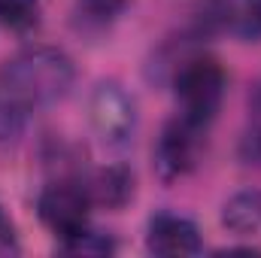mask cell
Masks as SVG:
<instances>
[{"instance_id":"obj_1","label":"cell","mask_w":261,"mask_h":258,"mask_svg":"<svg viewBox=\"0 0 261 258\" xmlns=\"http://www.w3.org/2000/svg\"><path fill=\"white\" fill-rule=\"evenodd\" d=\"M73 82V58L55 46H28L0 70V91L28 116L64 100Z\"/></svg>"},{"instance_id":"obj_2","label":"cell","mask_w":261,"mask_h":258,"mask_svg":"<svg viewBox=\"0 0 261 258\" xmlns=\"http://www.w3.org/2000/svg\"><path fill=\"white\" fill-rule=\"evenodd\" d=\"M173 91H176L179 116L197 128H210L222 110V100L228 91V76L216 58L195 55V58L182 61V67L176 70Z\"/></svg>"},{"instance_id":"obj_3","label":"cell","mask_w":261,"mask_h":258,"mask_svg":"<svg viewBox=\"0 0 261 258\" xmlns=\"http://www.w3.org/2000/svg\"><path fill=\"white\" fill-rule=\"evenodd\" d=\"M203 134L206 128H197L192 122H186L182 116H176L173 122H167L155 149H152V164L161 183H179L186 179L200 161L203 152Z\"/></svg>"},{"instance_id":"obj_4","label":"cell","mask_w":261,"mask_h":258,"mask_svg":"<svg viewBox=\"0 0 261 258\" xmlns=\"http://www.w3.org/2000/svg\"><path fill=\"white\" fill-rule=\"evenodd\" d=\"M88 116L94 134L107 146H128L137 131V104L119 82H100L91 91Z\"/></svg>"},{"instance_id":"obj_5","label":"cell","mask_w":261,"mask_h":258,"mask_svg":"<svg viewBox=\"0 0 261 258\" xmlns=\"http://www.w3.org/2000/svg\"><path fill=\"white\" fill-rule=\"evenodd\" d=\"M91 197L85 192V186L79 183H52L46 186L37 197V213L43 219V225L55 234V237H73L79 231L88 228L91 219Z\"/></svg>"},{"instance_id":"obj_6","label":"cell","mask_w":261,"mask_h":258,"mask_svg":"<svg viewBox=\"0 0 261 258\" xmlns=\"http://www.w3.org/2000/svg\"><path fill=\"white\" fill-rule=\"evenodd\" d=\"M146 249L164 258L197 255L203 249L200 228L179 213H155L146 228Z\"/></svg>"},{"instance_id":"obj_7","label":"cell","mask_w":261,"mask_h":258,"mask_svg":"<svg viewBox=\"0 0 261 258\" xmlns=\"http://www.w3.org/2000/svg\"><path fill=\"white\" fill-rule=\"evenodd\" d=\"M210 21L237 40H261V0H210Z\"/></svg>"},{"instance_id":"obj_8","label":"cell","mask_w":261,"mask_h":258,"mask_svg":"<svg viewBox=\"0 0 261 258\" xmlns=\"http://www.w3.org/2000/svg\"><path fill=\"white\" fill-rule=\"evenodd\" d=\"M85 192H88V197H91L94 207L122 210V207H128L130 200H134L137 176H134V170H130L128 164H107V167H100V170L88 179Z\"/></svg>"},{"instance_id":"obj_9","label":"cell","mask_w":261,"mask_h":258,"mask_svg":"<svg viewBox=\"0 0 261 258\" xmlns=\"http://www.w3.org/2000/svg\"><path fill=\"white\" fill-rule=\"evenodd\" d=\"M222 225L237 234H258L261 231V189H246V192L231 194L222 207Z\"/></svg>"},{"instance_id":"obj_10","label":"cell","mask_w":261,"mask_h":258,"mask_svg":"<svg viewBox=\"0 0 261 258\" xmlns=\"http://www.w3.org/2000/svg\"><path fill=\"white\" fill-rule=\"evenodd\" d=\"M116 249H119L116 240L103 231H94L91 225L85 231L61 240V252H70V255H113Z\"/></svg>"},{"instance_id":"obj_11","label":"cell","mask_w":261,"mask_h":258,"mask_svg":"<svg viewBox=\"0 0 261 258\" xmlns=\"http://www.w3.org/2000/svg\"><path fill=\"white\" fill-rule=\"evenodd\" d=\"M0 21L9 31H31L40 24V0H0Z\"/></svg>"},{"instance_id":"obj_12","label":"cell","mask_w":261,"mask_h":258,"mask_svg":"<svg viewBox=\"0 0 261 258\" xmlns=\"http://www.w3.org/2000/svg\"><path fill=\"white\" fill-rule=\"evenodd\" d=\"M76 6H79V12H82L85 21L107 24V21H113L128 6V0H76Z\"/></svg>"},{"instance_id":"obj_13","label":"cell","mask_w":261,"mask_h":258,"mask_svg":"<svg viewBox=\"0 0 261 258\" xmlns=\"http://www.w3.org/2000/svg\"><path fill=\"white\" fill-rule=\"evenodd\" d=\"M240 158L252 167H261V104H255V119L252 128L246 131L243 143H240Z\"/></svg>"},{"instance_id":"obj_14","label":"cell","mask_w":261,"mask_h":258,"mask_svg":"<svg viewBox=\"0 0 261 258\" xmlns=\"http://www.w3.org/2000/svg\"><path fill=\"white\" fill-rule=\"evenodd\" d=\"M21 252V243H18V231L12 225V219L6 216V210L0 207V258L18 255Z\"/></svg>"}]
</instances>
